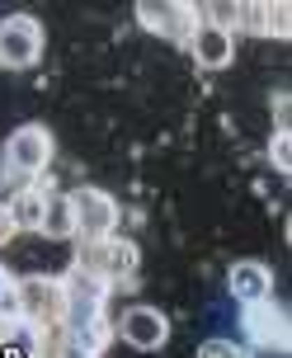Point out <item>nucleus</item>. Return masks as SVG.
Returning <instances> with one entry per match:
<instances>
[{
  "label": "nucleus",
  "instance_id": "19",
  "mask_svg": "<svg viewBox=\"0 0 292 358\" xmlns=\"http://www.w3.org/2000/svg\"><path fill=\"white\" fill-rule=\"evenodd\" d=\"M274 132H292L288 127V94H283V90L274 94Z\"/></svg>",
  "mask_w": 292,
  "mask_h": 358
},
{
  "label": "nucleus",
  "instance_id": "16",
  "mask_svg": "<svg viewBox=\"0 0 292 358\" xmlns=\"http://www.w3.org/2000/svg\"><path fill=\"white\" fill-rule=\"evenodd\" d=\"M269 165L278 175H292V132H274L269 137Z\"/></svg>",
  "mask_w": 292,
  "mask_h": 358
},
{
  "label": "nucleus",
  "instance_id": "7",
  "mask_svg": "<svg viewBox=\"0 0 292 358\" xmlns=\"http://www.w3.org/2000/svg\"><path fill=\"white\" fill-rule=\"evenodd\" d=\"M71 208H75V236H80V241L118 236L123 208H118V198H113V194L94 189V184H80V189H71Z\"/></svg>",
  "mask_w": 292,
  "mask_h": 358
},
{
  "label": "nucleus",
  "instance_id": "21",
  "mask_svg": "<svg viewBox=\"0 0 292 358\" xmlns=\"http://www.w3.org/2000/svg\"><path fill=\"white\" fill-rule=\"evenodd\" d=\"M0 340H5V325H0Z\"/></svg>",
  "mask_w": 292,
  "mask_h": 358
},
{
  "label": "nucleus",
  "instance_id": "17",
  "mask_svg": "<svg viewBox=\"0 0 292 358\" xmlns=\"http://www.w3.org/2000/svg\"><path fill=\"white\" fill-rule=\"evenodd\" d=\"M198 358H250V349L236 340H221V335H212V340L198 344Z\"/></svg>",
  "mask_w": 292,
  "mask_h": 358
},
{
  "label": "nucleus",
  "instance_id": "1",
  "mask_svg": "<svg viewBox=\"0 0 292 358\" xmlns=\"http://www.w3.org/2000/svg\"><path fill=\"white\" fill-rule=\"evenodd\" d=\"M61 283H66L61 335L75 340L80 349H90V354H104L109 340H113V325H109V292H113V287L94 283L90 273H80V268H71Z\"/></svg>",
  "mask_w": 292,
  "mask_h": 358
},
{
  "label": "nucleus",
  "instance_id": "3",
  "mask_svg": "<svg viewBox=\"0 0 292 358\" xmlns=\"http://www.w3.org/2000/svg\"><path fill=\"white\" fill-rule=\"evenodd\" d=\"M57 156V142L43 123H19L10 137H5V151H0V165H5V179L10 184H34V179L48 175V165Z\"/></svg>",
  "mask_w": 292,
  "mask_h": 358
},
{
  "label": "nucleus",
  "instance_id": "6",
  "mask_svg": "<svg viewBox=\"0 0 292 358\" xmlns=\"http://www.w3.org/2000/svg\"><path fill=\"white\" fill-rule=\"evenodd\" d=\"M137 24H142L146 34L165 38V43H175L184 48L189 34L198 29V5H189V0H137Z\"/></svg>",
  "mask_w": 292,
  "mask_h": 358
},
{
  "label": "nucleus",
  "instance_id": "5",
  "mask_svg": "<svg viewBox=\"0 0 292 358\" xmlns=\"http://www.w3.org/2000/svg\"><path fill=\"white\" fill-rule=\"evenodd\" d=\"M240 335H245V349H259V354H288L292 349V321L288 306L269 297V302L240 306Z\"/></svg>",
  "mask_w": 292,
  "mask_h": 358
},
{
  "label": "nucleus",
  "instance_id": "4",
  "mask_svg": "<svg viewBox=\"0 0 292 358\" xmlns=\"http://www.w3.org/2000/svg\"><path fill=\"white\" fill-rule=\"evenodd\" d=\"M15 297V321L29 325V330H57L61 325V311H66V283L52 278V273H24L10 287Z\"/></svg>",
  "mask_w": 292,
  "mask_h": 358
},
{
  "label": "nucleus",
  "instance_id": "14",
  "mask_svg": "<svg viewBox=\"0 0 292 358\" xmlns=\"http://www.w3.org/2000/svg\"><path fill=\"white\" fill-rule=\"evenodd\" d=\"M264 38H292V5L288 0H269V15H264Z\"/></svg>",
  "mask_w": 292,
  "mask_h": 358
},
{
  "label": "nucleus",
  "instance_id": "20",
  "mask_svg": "<svg viewBox=\"0 0 292 358\" xmlns=\"http://www.w3.org/2000/svg\"><path fill=\"white\" fill-rule=\"evenodd\" d=\"M10 236H15V222L5 213V198H0V245H10Z\"/></svg>",
  "mask_w": 292,
  "mask_h": 358
},
{
  "label": "nucleus",
  "instance_id": "13",
  "mask_svg": "<svg viewBox=\"0 0 292 358\" xmlns=\"http://www.w3.org/2000/svg\"><path fill=\"white\" fill-rule=\"evenodd\" d=\"M38 236H48V241H71L75 236V208H71V194H66V189H52V194H48Z\"/></svg>",
  "mask_w": 292,
  "mask_h": 358
},
{
  "label": "nucleus",
  "instance_id": "2",
  "mask_svg": "<svg viewBox=\"0 0 292 358\" xmlns=\"http://www.w3.org/2000/svg\"><path fill=\"white\" fill-rule=\"evenodd\" d=\"M71 268L90 273L94 283H104V287H128L132 278H137V268H142V250H137V241H128V236L80 241Z\"/></svg>",
  "mask_w": 292,
  "mask_h": 358
},
{
  "label": "nucleus",
  "instance_id": "15",
  "mask_svg": "<svg viewBox=\"0 0 292 358\" xmlns=\"http://www.w3.org/2000/svg\"><path fill=\"white\" fill-rule=\"evenodd\" d=\"M264 15H269V0H240V19H236V29H245V34L264 38Z\"/></svg>",
  "mask_w": 292,
  "mask_h": 358
},
{
  "label": "nucleus",
  "instance_id": "8",
  "mask_svg": "<svg viewBox=\"0 0 292 358\" xmlns=\"http://www.w3.org/2000/svg\"><path fill=\"white\" fill-rule=\"evenodd\" d=\"M43 24L34 15H5L0 19V66L5 71H29L38 66V57H43Z\"/></svg>",
  "mask_w": 292,
  "mask_h": 358
},
{
  "label": "nucleus",
  "instance_id": "9",
  "mask_svg": "<svg viewBox=\"0 0 292 358\" xmlns=\"http://www.w3.org/2000/svg\"><path fill=\"white\" fill-rule=\"evenodd\" d=\"M113 335L123 344H132V349H165V340H170V316H165L161 306H128L118 321H113Z\"/></svg>",
  "mask_w": 292,
  "mask_h": 358
},
{
  "label": "nucleus",
  "instance_id": "11",
  "mask_svg": "<svg viewBox=\"0 0 292 358\" xmlns=\"http://www.w3.org/2000/svg\"><path fill=\"white\" fill-rule=\"evenodd\" d=\"M226 287L240 306H255V302H269L274 297V268L264 259H236L226 268Z\"/></svg>",
  "mask_w": 292,
  "mask_h": 358
},
{
  "label": "nucleus",
  "instance_id": "12",
  "mask_svg": "<svg viewBox=\"0 0 292 358\" xmlns=\"http://www.w3.org/2000/svg\"><path fill=\"white\" fill-rule=\"evenodd\" d=\"M48 194H52V184H48V179H34V184H19L15 194L5 198V213L15 222V231H38V227H43Z\"/></svg>",
  "mask_w": 292,
  "mask_h": 358
},
{
  "label": "nucleus",
  "instance_id": "18",
  "mask_svg": "<svg viewBox=\"0 0 292 358\" xmlns=\"http://www.w3.org/2000/svg\"><path fill=\"white\" fill-rule=\"evenodd\" d=\"M10 287H15V273L0 264V316H5V321H15V297H10ZM15 325H19V321H15Z\"/></svg>",
  "mask_w": 292,
  "mask_h": 358
},
{
  "label": "nucleus",
  "instance_id": "10",
  "mask_svg": "<svg viewBox=\"0 0 292 358\" xmlns=\"http://www.w3.org/2000/svg\"><path fill=\"white\" fill-rule=\"evenodd\" d=\"M184 48H189V57L198 62L203 71H226L236 62V34H226L217 24H203V19H198V29L189 34Z\"/></svg>",
  "mask_w": 292,
  "mask_h": 358
}]
</instances>
